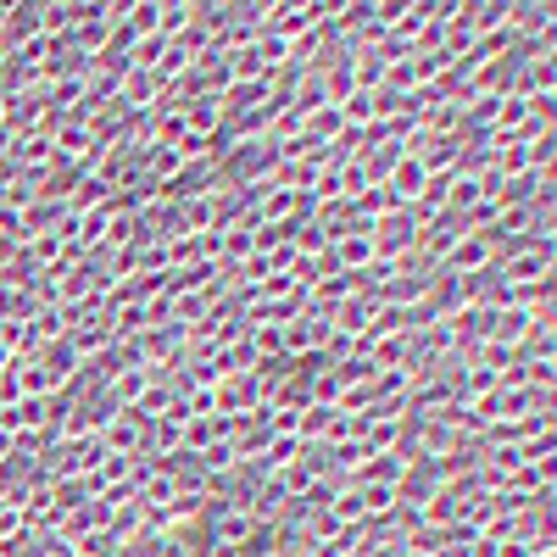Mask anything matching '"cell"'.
<instances>
[{"mask_svg":"<svg viewBox=\"0 0 557 557\" xmlns=\"http://www.w3.org/2000/svg\"><path fill=\"white\" fill-rule=\"evenodd\" d=\"M385 190H391V201H396V207H412L418 196L430 190V173H424V162H418V157H401V162L391 168V178H385Z\"/></svg>","mask_w":557,"mask_h":557,"instance_id":"obj_1","label":"cell"}]
</instances>
